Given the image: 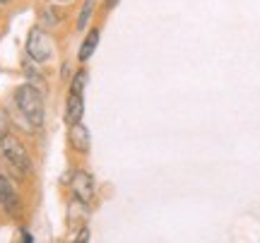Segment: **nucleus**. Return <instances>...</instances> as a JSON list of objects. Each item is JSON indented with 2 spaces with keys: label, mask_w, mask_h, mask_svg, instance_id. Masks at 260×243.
Wrapping results in <instances>:
<instances>
[{
  "label": "nucleus",
  "mask_w": 260,
  "mask_h": 243,
  "mask_svg": "<svg viewBox=\"0 0 260 243\" xmlns=\"http://www.w3.org/2000/svg\"><path fill=\"white\" fill-rule=\"evenodd\" d=\"M22 241H24V243H31V241H34V236L29 234L27 229H22Z\"/></svg>",
  "instance_id": "nucleus-15"
},
{
  "label": "nucleus",
  "mask_w": 260,
  "mask_h": 243,
  "mask_svg": "<svg viewBox=\"0 0 260 243\" xmlns=\"http://www.w3.org/2000/svg\"><path fill=\"white\" fill-rule=\"evenodd\" d=\"M96 44H99V29H92V31L87 34V39L82 41V48H80V63H87V60L92 58V53L96 51Z\"/></svg>",
  "instance_id": "nucleus-8"
},
{
  "label": "nucleus",
  "mask_w": 260,
  "mask_h": 243,
  "mask_svg": "<svg viewBox=\"0 0 260 243\" xmlns=\"http://www.w3.org/2000/svg\"><path fill=\"white\" fill-rule=\"evenodd\" d=\"M87 70H77L75 73V77H73V82H70V92H75V94H84V84H87Z\"/></svg>",
  "instance_id": "nucleus-10"
},
{
  "label": "nucleus",
  "mask_w": 260,
  "mask_h": 243,
  "mask_svg": "<svg viewBox=\"0 0 260 243\" xmlns=\"http://www.w3.org/2000/svg\"><path fill=\"white\" fill-rule=\"evenodd\" d=\"M82 116H84V94H75V92H70V94H68V109H65V121H68V125H70V123L82 121Z\"/></svg>",
  "instance_id": "nucleus-7"
},
{
  "label": "nucleus",
  "mask_w": 260,
  "mask_h": 243,
  "mask_svg": "<svg viewBox=\"0 0 260 243\" xmlns=\"http://www.w3.org/2000/svg\"><path fill=\"white\" fill-rule=\"evenodd\" d=\"M27 53L34 63H48L53 56V41L41 27H31L27 34Z\"/></svg>",
  "instance_id": "nucleus-3"
},
{
  "label": "nucleus",
  "mask_w": 260,
  "mask_h": 243,
  "mask_svg": "<svg viewBox=\"0 0 260 243\" xmlns=\"http://www.w3.org/2000/svg\"><path fill=\"white\" fill-rule=\"evenodd\" d=\"M116 3H118V0H106V10H111Z\"/></svg>",
  "instance_id": "nucleus-16"
},
{
  "label": "nucleus",
  "mask_w": 260,
  "mask_h": 243,
  "mask_svg": "<svg viewBox=\"0 0 260 243\" xmlns=\"http://www.w3.org/2000/svg\"><path fill=\"white\" fill-rule=\"evenodd\" d=\"M15 103L31 128L44 125V94H41V89H37L34 84H19L15 89Z\"/></svg>",
  "instance_id": "nucleus-1"
},
{
  "label": "nucleus",
  "mask_w": 260,
  "mask_h": 243,
  "mask_svg": "<svg viewBox=\"0 0 260 243\" xmlns=\"http://www.w3.org/2000/svg\"><path fill=\"white\" fill-rule=\"evenodd\" d=\"M0 150H3V157L8 159V164L17 173H29L31 171V159H29V152L24 150V145L17 140V137H12V135H5V140L0 142Z\"/></svg>",
  "instance_id": "nucleus-2"
},
{
  "label": "nucleus",
  "mask_w": 260,
  "mask_h": 243,
  "mask_svg": "<svg viewBox=\"0 0 260 243\" xmlns=\"http://www.w3.org/2000/svg\"><path fill=\"white\" fill-rule=\"evenodd\" d=\"M41 24H46V27H58V24H60V17H58L56 10L44 8V12H41Z\"/></svg>",
  "instance_id": "nucleus-12"
},
{
  "label": "nucleus",
  "mask_w": 260,
  "mask_h": 243,
  "mask_svg": "<svg viewBox=\"0 0 260 243\" xmlns=\"http://www.w3.org/2000/svg\"><path fill=\"white\" fill-rule=\"evenodd\" d=\"M70 188H73L75 200H80L84 205H89L94 197V178L87 171H75L70 178Z\"/></svg>",
  "instance_id": "nucleus-4"
},
{
  "label": "nucleus",
  "mask_w": 260,
  "mask_h": 243,
  "mask_svg": "<svg viewBox=\"0 0 260 243\" xmlns=\"http://www.w3.org/2000/svg\"><path fill=\"white\" fill-rule=\"evenodd\" d=\"M5 135H8V116L0 111V142L5 140Z\"/></svg>",
  "instance_id": "nucleus-13"
},
{
  "label": "nucleus",
  "mask_w": 260,
  "mask_h": 243,
  "mask_svg": "<svg viewBox=\"0 0 260 243\" xmlns=\"http://www.w3.org/2000/svg\"><path fill=\"white\" fill-rule=\"evenodd\" d=\"M68 140H70V147H73L75 152H89V145H92V140H89V130L82 125V121L77 123H70V130H68Z\"/></svg>",
  "instance_id": "nucleus-6"
},
{
  "label": "nucleus",
  "mask_w": 260,
  "mask_h": 243,
  "mask_svg": "<svg viewBox=\"0 0 260 243\" xmlns=\"http://www.w3.org/2000/svg\"><path fill=\"white\" fill-rule=\"evenodd\" d=\"M0 205L3 210L12 217H19L22 212V202H19V195L15 193V188L5 176H0Z\"/></svg>",
  "instance_id": "nucleus-5"
},
{
  "label": "nucleus",
  "mask_w": 260,
  "mask_h": 243,
  "mask_svg": "<svg viewBox=\"0 0 260 243\" xmlns=\"http://www.w3.org/2000/svg\"><path fill=\"white\" fill-rule=\"evenodd\" d=\"M24 75H27L29 84H34L37 89H41V92L46 89V84H44V75H41V73H39V70H37L34 65H29V63H24Z\"/></svg>",
  "instance_id": "nucleus-9"
},
{
  "label": "nucleus",
  "mask_w": 260,
  "mask_h": 243,
  "mask_svg": "<svg viewBox=\"0 0 260 243\" xmlns=\"http://www.w3.org/2000/svg\"><path fill=\"white\" fill-rule=\"evenodd\" d=\"M92 8H94V0H87L82 5V12H80V17H77V29H80V31L87 27V22L92 17Z\"/></svg>",
  "instance_id": "nucleus-11"
},
{
  "label": "nucleus",
  "mask_w": 260,
  "mask_h": 243,
  "mask_svg": "<svg viewBox=\"0 0 260 243\" xmlns=\"http://www.w3.org/2000/svg\"><path fill=\"white\" fill-rule=\"evenodd\" d=\"M0 3H10V0H0Z\"/></svg>",
  "instance_id": "nucleus-17"
},
{
  "label": "nucleus",
  "mask_w": 260,
  "mask_h": 243,
  "mask_svg": "<svg viewBox=\"0 0 260 243\" xmlns=\"http://www.w3.org/2000/svg\"><path fill=\"white\" fill-rule=\"evenodd\" d=\"M63 3H68V0H63Z\"/></svg>",
  "instance_id": "nucleus-18"
},
{
  "label": "nucleus",
  "mask_w": 260,
  "mask_h": 243,
  "mask_svg": "<svg viewBox=\"0 0 260 243\" xmlns=\"http://www.w3.org/2000/svg\"><path fill=\"white\" fill-rule=\"evenodd\" d=\"M75 241H80V243H84V241H89V229L84 226V229H80V234H77V238Z\"/></svg>",
  "instance_id": "nucleus-14"
}]
</instances>
